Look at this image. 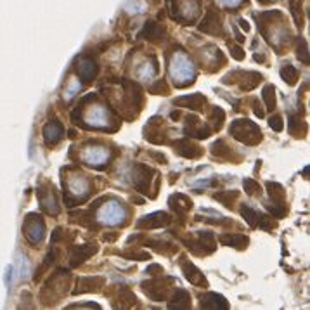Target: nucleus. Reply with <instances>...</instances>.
<instances>
[{
    "label": "nucleus",
    "instance_id": "a18cd8bd",
    "mask_svg": "<svg viewBox=\"0 0 310 310\" xmlns=\"http://www.w3.org/2000/svg\"><path fill=\"white\" fill-rule=\"evenodd\" d=\"M68 232V231H66ZM66 232H64V229H61V227H57L56 231L52 232V244H57L59 241H66V239H73L75 238V234H70L68 236Z\"/></svg>",
    "mask_w": 310,
    "mask_h": 310
},
{
    "label": "nucleus",
    "instance_id": "13d9d810",
    "mask_svg": "<svg viewBox=\"0 0 310 310\" xmlns=\"http://www.w3.org/2000/svg\"><path fill=\"white\" fill-rule=\"evenodd\" d=\"M262 2H270V0H262Z\"/></svg>",
    "mask_w": 310,
    "mask_h": 310
},
{
    "label": "nucleus",
    "instance_id": "5701e85b",
    "mask_svg": "<svg viewBox=\"0 0 310 310\" xmlns=\"http://www.w3.org/2000/svg\"><path fill=\"white\" fill-rule=\"evenodd\" d=\"M218 241H220L224 246H231L236 248V250H246L248 244H250V239L243 234H232V232H225V234L218 236Z\"/></svg>",
    "mask_w": 310,
    "mask_h": 310
},
{
    "label": "nucleus",
    "instance_id": "8fccbe9b",
    "mask_svg": "<svg viewBox=\"0 0 310 310\" xmlns=\"http://www.w3.org/2000/svg\"><path fill=\"white\" fill-rule=\"evenodd\" d=\"M229 49H231V54L232 57H234L236 61H243L244 59V50L241 49V47H238V45H229Z\"/></svg>",
    "mask_w": 310,
    "mask_h": 310
},
{
    "label": "nucleus",
    "instance_id": "49530a36",
    "mask_svg": "<svg viewBox=\"0 0 310 310\" xmlns=\"http://www.w3.org/2000/svg\"><path fill=\"white\" fill-rule=\"evenodd\" d=\"M257 227L263 229V231H272V229L276 227V222H274V218L267 217V215H260V218H258Z\"/></svg>",
    "mask_w": 310,
    "mask_h": 310
},
{
    "label": "nucleus",
    "instance_id": "79ce46f5",
    "mask_svg": "<svg viewBox=\"0 0 310 310\" xmlns=\"http://www.w3.org/2000/svg\"><path fill=\"white\" fill-rule=\"evenodd\" d=\"M243 187H244V191H246V194H250V196H260L262 194L260 184H258L255 179H244Z\"/></svg>",
    "mask_w": 310,
    "mask_h": 310
},
{
    "label": "nucleus",
    "instance_id": "09e8293b",
    "mask_svg": "<svg viewBox=\"0 0 310 310\" xmlns=\"http://www.w3.org/2000/svg\"><path fill=\"white\" fill-rule=\"evenodd\" d=\"M300 11H302V9L296 5V0H291V14L296 21V26L302 28L303 26V18H302V14H300Z\"/></svg>",
    "mask_w": 310,
    "mask_h": 310
},
{
    "label": "nucleus",
    "instance_id": "f03ea898",
    "mask_svg": "<svg viewBox=\"0 0 310 310\" xmlns=\"http://www.w3.org/2000/svg\"><path fill=\"white\" fill-rule=\"evenodd\" d=\"M63 186H64V201H66V206H75L78 203L85 201L89 198L90 191H92V184H90V180L83 173L73 175L70 182H66L63 179Z\"/></svg>",
    "mask_w": 310,
    "mask_h": 310
},
{
    "label": "nucleus",
    "instance_id": "4c0bfd02",
    "mask_svg": "<svg viewBox=\"0 0 310 310\" xmlns=\"http://www.w3.org/2000/svg\"><path fill=\"white\" fill-rule=\"evenodd\" d=\"M241 217L246 220V224L250 225V227H257V224H258V218H260V213L257 212V210H253V208H250V206H246V205H243L241 206Z\"/></svg>",
    "mask_w": 310,
    "mask_h": 310
},
{
    "label": "nucleus",
    "instance_id": "58836bf2",
    "mask_svg": "<svg viewBox=\"0 0 310 310\" xmlns=\"http://www.w3.org/2000/svg\"><path fill=\"white\" fill-rule=\"evenodd\" d=\"M267 210L270 212V215L276 218H284L288 215V206H286V201L279 203V201H270L267 203Z\"/></svg>",
    "mask_w": 310,
    "mask_h": 310
},
{
    "label": "nucleus",
    "instance_id": "aec40b11",
    "mask_svg": "<svg viewBox=\"0 0 310 310\" xmlns=\"http://www.w3.org/2000/svg\"><path fill=\"white\" fill-rule=\"evenodd\" d=\"M199 30L205 31L208 35H213V37H218V35H224V30H222L220 24V18L215 11H210L208 14L205 16V19L199 24Z\"/></svg>",
    "mask_w": 310,
    "mask_h": 310
},
{
    "label": "nucleus",
    "instance_id": "1a4fd4ad",
    "mask_svg": "<svg viewBox=\"0 0 310 310\" xmlns=\"http://www.w3.org/2000/svg\"><path fill=\"white\" fill-rule=\"evenodd\" d=\"M199 14V0H175L173 18L184 23H192Z\"/></svg>",
    "mask_w": 310,
    "mask_h": 310
},
{
    "label": "nucleus",
    "instance_id": "4d7b16f0",
    "mask_svg": "<svg viewBox=\"0 0 310 310\" xmlns=\"http://www.w3.org/2000/svg\"><path fill=\"white\" fill-rule=\"evenodd\" d=\"M132 201H134V203H139V205H142V199H141V198H135V196L132 198Z\"/></svg>",
    "mask_w": 310,
    "mask_h": 310
},
{
    "label": "nucleus",
    "instance_id": "6e6d98bb",
    "mask_svg": "<svg viewBox=\"0 0 310 310\" xmlns=\"http://www.w3.org/2000/svg\"><path fill=\"white\" fill-rule=\"evenodd\" d=\"M116 238H118V232H106V234L102 236V239L104 241H115Z\"/></svg>",
    "mask_w": 310,
    "mask_h": 310
},
{
    "label": "nucleus",
    "instance_id": "9d476101",
    "mask_svg": "<svg viewBox=\"0 0 310 310\" xmlns=\"http://www.w3.org/2000/svg\"><path fill=\"white\" fill-rule=\"evenodd\" d=\"M179 265H180V269H182L186 279L189 281L191 284H194V286H198V288H208V281L205 279L203 272L186 257V255L179 257Z\"/></svg>",
    "mask_w": 310,
    "mask_h": 310
},
{
    "label": "nucleus",
    "instance_id": "412c9836",
    "mask_svg": "<svg viewBox=\"0 0 310 310\" xmlns=\"http://www.w3.org/2000/svg\"><path fill=\"white\" fill-rule=\"evenodd\" d=\"M175 106H180V108H187V109H192V111H201L203 106L206 104V97L203 94L196 92V94H191V95H182V97H177L173 101Z\"/></svg>",
    "mask_w": 310,
    "mask_h": 310
},
{
    "label": "nucleus",
    "instance_id": "5fc2aeb1",
    "mask_svg": "<svg viewBox=\"0 0 310 310\" xmlns=\"http://www.w3.org/2000/svg\"><path fill=\"white\" fill-rule=\"evenodd\" d=\"M149 156L151 158H154V160L158 161V163H167V158L163 156V154H160V153H156V151H149Z\"/></svg>",
    "mask_w": 310,
    "mask_h": 310
},
{
    "label": "nucleus",
    "instance_id": "a211bd4d",
    "mask_svg": "<svg viewBox=\"0 0 310 310\" xmlns=\"http://www.w3.org/2000/svg\"><path fill=\"white\" fill-rule=\"evenodd\" d=\"M173 146H175L177 154H180V156L184 158H189V160H196V158H199L203 154L201 147H199L198 144H194L191 139H180Z\"/></svg>",
    "mask_w": 310,
    "mask_h": 310
},
{
    "label": "nucleus",
    "instance_id": "f8f14e48",
    "mask_svg": "<svg viewBox=\"0 0 310 310\" xmlns=\"http://www.w3.org/2000/svg\"><path fill=\"white\" fill-rule=\"evenodd\" d=\"M170 222H172V217H170L167 212H154L146 215V217L139 218V220L135 222V227L141 229V231H149V229L165 227V225H168Z\"/></svg>",
    "mask_w": 310,
    "mask_h": 310
},
{
    "label": "nucleus",
    "instance_id": "4468645a",
    "mask_svg": "<svg viewBox=\"0 0 310 310\" xmlns=\"http://www.w3.org/2000/svg\"><path fill=\"white\" fill-rule=\"evenodd\" d=\"M106 279L102 276H87L80 277L76 281V288L73 289V295H80V293H97L101 288H104Z\"/></svg>",
    "mask_w": 310,
    "mask_h": 310
},
{
    "label": "nucleus",
    "instance_id": "c9c22d12",
    "mask_svg": "<svg viewBox=\"0 0 310 310\" xmlns=\"http://www.w3.org/2000/svg\"><path fill=\"white\" fill-rule=\"evenodd\" d=\"M238 196H239V192L238 191H222V192H217V194H213V198L217 199V201H220L224 206H227V208H232V203L238 199Z\"/></svg>",
    "mask_w": 310,
    "mask_h": 310
},
{
    "label": "nucleus",
    "instance_id": "4be33fe9",
    "mask_svg": "<svg viewBox=\"0 0 310 310\" xmlns=\"http://www.w3.org/2000/svg\"><path fill=\"white\" fill-rule=\"evenodd\" d=\"M186 134L189 137L194 139H206L210 137L212 130L205 125H199V118L198 116H187V127H186Z\"/></svg>",
    "mask_w": 310,
    "mask_h": 310
},
{
    "label": "nucleus",
    "instance_id": "864d4df0",
    "mask_svg": "<svg viewBox=\"0 0 310 310\" xmlns=\"http://www.w3.org/2000/svg\"><path fill=\"white\" fill-rule=\"evenodd\" d=\"M253 111H255V115H257L258 118H263V116H265V111L262 109V106L258 104V101H253Z\"/></svg>",
    "mask_w": 310,
    "mask_h": 310
},
{
    "label": "nucleus",
    "instance_id": "603ef678",
    "mask_svg": "<svg viewBox=\"0 0 310 310\" xmlns=\"http://www.w3.org/2000/svg\"><path fill=\"white\" fill-rule=\"evenodd\" d=\"M241 2H243V0H220V4L224 5V7H238Z\"/></svg>",
    "mask_w": 310,
    "mask_h": 310
},
{
    "label": "nucleus",
    "instance_id": "c85d7f7f",
    "mask_svg": "<svg viewBox=\"0 0 310 310\" xmlns=\"http://www.w3.org/2000/svg\"><path fill=\"white\" fill-rule=\"evenodd\" d=\"M241 83H239V89L243 90V92H250V90H253L255 87L258 85V83L262 82V75L260 73H255V71H246V73H241Z\"/></svg>",
    "mask_w": 310,
    "mask_h": 310
},
{
    "label": "nucleus",
    "instance_id": "f704fd0d",
    "mask_svg": "<svg viewBox=\"0 0 310 310\" xmlns=\"http://www.w3.org/2000/svg\"><path fill=\"white\" fill-rule=\"evenodd\" d=\"M208 120L212 121L213 130H220V128L224 127V121H225V113H224V109L217 108V106H213L212 111H210Z\"/></svg>",
    "mask_w": 310,
    "mask_h": 310
},
{
    "label": "nucleus",
    "instance_id": "3c124183",
    "mask_svg": "<svg viewBox=\"0 0 310 310\" xmlns=\"http://www.w3.org/2000/svg\"><path fill=\"white\" fill-rule=\"evenodd\" d=\"M146 272L151 274V276H163L165 270H163V267H161V265H158V263H153V265L147 267Z\"/></svg>",
    "mask_w": 310,
    "mask_h": 310
},
{
    "label": "nucleus",
    "instance_id": "473e14b6",
    "mask_svg": "<svg viewBox=\"0 0 310 310\" xmlns=\"http://www.w3.org/2000/svg\"><path fill=\"white\" fill-rule=\"evenodd\" d=\"M298 76H300L298 70H296L295 66H291V64H284V66L281 68V78L288 83V85H295V83L298 82Z\"/></svg>",
    "mask_w": 310,
    "mask_h": 310
},
{
    "label": "nucleus",
    "instance_id": "0eeeda50",
    "mask_svg": "<svg viewBox=\"0 0 310 310\" xmlns=\"http://www.w3.org/2000/svg\"><path fill=\"white\" fill-rule=\"evenodd\" d=\"M38 199H40L42 210L47 215H59V201H57L56 189L50 182H42V186L38 187Z\"/></svg>",
    "mask_w": 310,
    "mask_h": 310
},
{
    "label": "nucleus",
    "instance_id": "393cba45",
    "mask_svg": "<svg viewBox=\"0 0 310 310\" xmlns=\"http://www.w3.org/2000/svg\"><path fill=\"white\" fill-rule=\"evenodd\" d=\"M137 305V298L128 288H118V296L113 298V307L115 309H130Z\"/></svg>",
    "mask_w": 310,
    "mask_h": 310
},
{
    "label": "nucleus",
    "instance_id": "37998d69",
    "mask_svg": "<svg viewBox=\"0 0 310 310\" xmlns=\"http://www.w3.org/2000/svg\"><path fill=\"white\" fill-rule=\"evenodd\" d=\"M296 56L303 64H309V47H307V42L303 38H298V42H296Z\"/></svg>",
    "mask_w": 310,
    "mask_h": 310
},
{
    "label": "nucleus",
    "instance_id": "de8ad7c7",
    "mask_svg": "<svg viewBox=\"0 0 310 310\" xmlns=\"http://www.w3.org/2000/svg\"><path fill=\"white\" fill-rule=\"evenodd\" d=\"M269 127L272 128L274 132H283V128H284L283 118H281L279 115H272V116L269 118Z\"/></svg>",
    "mask_w": 310,
    "mask_h": 310
},
{
    "label": "nucleus",
    "instance_id": "c756f323",
    "mask_svg": "<svg viewBox=\"0 0 310 310\" xmlns=\"http://www.w3.org/2000/svg\"><path fill=\"white\" fill-rule=\"evenodd\" d=\"M165 30L160 26V24H156V23H146V26H144V30L139 33V38H146V40H160L161 37H163Z\"/></svg>",
    "mask_w": 310,
    "mask_h": 310
},
{
    "label": "nucleus",
    "instance_id": "c03bdc74",
    "mask_svg": "<svg viewBox=\"0 0 310 310\" xmlns=\"http://www.w3.org/2000/svg\"><path fill=\"white\" fill-rule=\"evenodd\" d=\"M121 257L127 258V260H151V255L147 253V251H141V250L123 251Z\"/></svg>",
    "mask_w": 310,
    "mask_h": 310
},
{
    "label": "nucleus",
    "instance_id": "dca6fc26",
    "mask_svg": "<svg viewBox=\"0 0 310 310\" xmlns=\"http://www.w3.org/2000/svg\"><path fill=\"white\" fill-rule=\"evenodd\" d=\"M97 71H99V66L97 63L92 59V57L89 56H83L82 59L78 61V66H76V73H78L80 80L85 83L92 82L95 76H97Z\"/></svg>",
    "mask_w": 310,
    "mask_h": 310
},
{
    "label": "nucleus",
    "instance_id": "9b49d317",
    "mask_svg": "<svg viewBox=\"0 0 310 310\" xmlns=\"http://www.w3.org/2000/svg\"><path fill=\"white\" fill-rule=\"evenodd\" d=\"M172 283L173 279L170 277V279L167 281V284H163V277H161V279L144 281V283L141 284V288L153 302H163V300L167 298V293H168V286Z\"/></svg>",
    "mask_w": 310,
    "mask_h": 310
},
{
    "label": "nucleus",
    "instance_id": "423d86ee",
    "mask_svg": "<svg viewBox=\"0 0 310 310\" xmlns=\"http://www.w3.org/2000/svg\"><path fill=\"white\" fill-rule=\"evenodd\" d=\"M23 234L31 246H38L45 238V222L38 213H28L23 224Z\"/></svg>",
    "mask_w": 310,
    "mask_h": 310
},
{
    "label": "nucleus",
    "instance_id": "ea45409f",
    "mask_svg": "<svg viewBox=\"0 0 310 310\" xmlns=\"http://www.w3.org/2000/svg\"><path fill=\"white\" fill-rule=\"evenodd\" d=\"M262 99L265 102L267 109L272 111V109L276 108V89H274V85L269 83V85L263 87V90H262Z\"/></svg>",
    "mask_w": 310,
    "mask_h": 310
},
{
    "label": "nucleus",
    "instance_id": "6e6552de",
    "mask_svg": "<svg viewBox=\"0 0 310 310\" xmlns=\"http://www.w3.org/2000/svg\"><path fill=\"white\" fill-rule=\"evenodd\" d=\"M154 170H151L147 165L135 163L132 168V184H134L135 191L142 192V194H149L151 191V180H153Z\"/></svg>",
    "mask_w": 310,
    "mask_h": 310
},
{
    "label": "nucleus",
    "instance_id": "7ed1b4c3",
    "mask_svg": "<svg viewBox=\"0 0 310 310\" xmlns=\"http://www.w3.org/2000/svg\"><path fill=\"white\" fill-rule=\"evenodd\" d=\"M231 135L236 141L248 144V146H257L258 142H262L263 134H262L260 127L253 121H250L248 118H241V120H234L229 128Z\"/></svg>",
    "mask_w": 310,
    "mask_h": 310
},
{
    "label": "nucleus",
    "instance_id": "b1692460",
    "mask_svg": "<svg viewBox=\"0 0 310 310\" xmlns=\"http://www.w3.org/2000/svg\"><path fill=\"white\" fill-rule=\"evenodd\" d=\"M168 205H170V208H172L173 212L177 213V215L184 217V215H186V213L189 212L191 208H192V199L187 198L186 194H180V192H177V194L170 196Z\"/></svg>",
    "mask_w": 310,
    "mask_h": 310
},
{
    "label": "nucleus",
    "instance_id": "72a5a7b5",
    "mask_svg": "<svg viewBox=\"0 0 310 310\" xmlns=\"http://www.w3.org/2000/svg\"><path fill=\"white\" fill-rule=\"evenodd\" d=\"M267 191H269V196L272 201L284 203L286 201V192H284V187L277 182H267Z\"/></svg>",
    "mask_w": 310,
    "mask_h": 310
},
{
    "label": "nucleus",
    "instance_id": "bb28decb",
    "mask_svg": "<svg viewBox=\"0 0 310 310\" xmlns=\"http://www.w3.org/2000/svg\"><path fill=\"white\" fill-rule=\"evenodd\" d=\"M106 160H108V153H106L104 147H92L85 154V163L97 167V168H102V163H106Z\"/></svg>",
    "mask_w": 310,
    "mask_h": 310
},
{
    "label": "nucleus",
    "instance_id": "6ab92c4d",
    "mask_svg": "<svg viewBox=\"0 0 310 310\" xmlns=\"http://www.w3.org/2000/svg\"><path fill=\"white\" fill-rule=\"evenodd\" d=\"M64 135V127L57 120H52L44 127V141L49 147L56 146L57 142H61Z\"/></svg>",
    "mask_w": 310,
    "mask_h": 310
},
{
    "label": "nucleus",
    "instance_id": "ddd939ff",
    "mask_svg": "<svg viewBox=\"0 0 310 310\" xmlns=\"http://www.w3.org/2000/svg\"><path fill=\"white\" fill-rule=\"evenodd\" d=\"M99 251L97 243H89L82 244V246H73L70 251V267H78L82 265L83 262L89 260L92 255H95Z\"/></svg>",
    "mask_w": 310,
    "mask_h": 310
},
{
    "label": "nucleus",
    "instance_id": "7c9ffc66",
    "mask_svg": "<svg viewBox=\"0 0 310 310\" xmlns=\"http://www.w3.org/2000/svg\"><path fill=\"white\" fill-rule=\"evenodd\" d=\"M212 154L215 158H220V160H232L234 158V151H232V147L229 146L225 141H217L215 144L212 146Z\"/></svg>",
    "mask_w": 310,
    "mask_h": 310
},
{
    "label": "nucleus",
    "instance_id": "a19ab883",
    "mask_svg": "<svg viewBox=\"0 0 310 310\" xmlns=\"http://www.w3.org/2000/svg\"><path fill=\"white\" fill-rule=\"evenodd\" d=\"M149 92L156 94V95H168L170 87L167 85V80H156V82L149 87Z\"/></svg>",
    "mask_w": 310,
    "mask_h": 310
},
{
    "label": "nucleus",
    "instance_id": "f3484780",
    "mask_svg": "<svg viewBox=\"0 0 310 310\" xmlns=\"http://www.w3.org/2000/svg\"><path fill=\"white\" fill-rule=\"evenodd\" d=\"M199 307L206 310H227L229 302L218 293H205L199 296Z\"/></svg>",
    "mask_w": 310,
    "mask_h": 310
},
{
    "label": "nucleus",
    "instance_id": "e433bc0d",
    "mask_svg": "<svg viewBox=\"0 0 310 310\" xmlns=\"http://www.w3.org/2000/svg\"><path fill=\"white\" fill-rule=\"evenodd\" d=\"M56 257H57V250H56V248H52V250L49 251V255L45 257V262L40 265V269L37 270V276H35V283H38V281L42 279V276H44V274L50 269V265H52L54 262H56Z\"/></svg>",
    "mask_w": 310,
    "mask_h": 310
},
{
    "label": "nucleus",
    "instance_id": "20e7f679",
    "mask_svg": "<svg viewBox=\"0 0 310 310\" xmlns=\"http://www.w3.org/2000/svg\"><path fill=\"white\" fill-rule=\"evenodd\" d=\"M179 239L182 241L187 246V250L192 251L198 257H205V255H210L215 251L217 244H215V238H213L212 231H199L196 236H191V238H186V236H179Z\"/></svg>",
    "mask_w": 310,
    "mask_h": 310
},
{
    "label": "nucleus",
    "instance_id": "2eb2a0df",
    "mask_svg": "<svg viewBox=\"0 0 310 310\" xmlns=\"http://www.w3.org/2000/svg\"><path fill=\"white\" fill-rule=\"evenodd\" d=\"M125 212L123 208H121L120 203H109V205H106L104 208L101 210V213H99V222H102V224H108V225H116V224H121V218H123Z\"/></svg>",
    "mask_w": 310,
    "mask_h": 310
},
{
    "label": "nucleus",
    "instance_id": "39448f33",
    "mask_svg": "<svg viewBox=\"0 0 310 310\" xmlns=\"http://www.w3.org/2000/svg\"><path fill=\"white\" fill-rule=\"evenodd\" d=\"M170 73L177 87H186L194 82V68L184 52H177L170 64Z\"/></svg>",
    "mask_w": 310,
    "mask_h": 310
},
{
    "label": "nucleus",
    "instance_id": "2f4dec72",
    "mask_svg": "<svg viewBox=\"0 0 310 310\" xmlns=\"http://www.w3.org/2000/svg\"><path fill=\"white\" fill-rule=\"evenodd\" d=\"M146 246H151L154 251L158 253H163V255H173L177 251V248L173 243H168V241H161V239H146Z\"/></svg>",
    "mask_w": 310,
    "mask_h": 310
},
{
    "label": "nucleus",
    "instance_id": "cd10ccee",
    "mask_svg": "<svg viewBox=\"0 0 310 310\" xmlns=\"http://www.w3.org/2000/svg\"><path fill=\"white\" fill-rule=\"evenodd\" d=\"M288 130H289V134H291L293 137H298V139L305 137L307 125L303 123L302 116H300V115H289V118H288Z\"/></svg>",
    "mask_w": 310,
    "mask_h": 310
},
{
    "label": "nucleus",
    "instance_id": "a878e982",
    "mask_svg": "<svg viewBox=\"0 0 310 310\" xmlns=\"http://www.w3.org/2000/svg\"><path fill=\"white\" fill-rule=\"evenodd\" d=\"M170 310H187L191 309V295L186 289H177L175 295L168 302Z\"/></svg>",
    "mask_w": 310,
    "mask_h": 310
},
{
    "label": "nucleus",
    "instance_id": "f257e3e1",
    "mask_svg": "<svg viewBox=\"0 0 310 310\" xmlns=\"http://www.w3.org/2000/svg\"><path fill=\"white\" fill-rule=\"evenodd\" d=\"M75 111L85 113V118H78L75 121L76 125H83L85 128H95V130H115L113 127H109L111 121H116V118L113 116L111 111L106 109V106L102 104H95L90 106V109H85L82 104H78V108Z\"/></svg>",
    "mask_w": 310,
    "mask_h": 310
}]
</instances>
